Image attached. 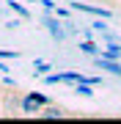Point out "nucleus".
Segmentation results:
<instances>
[{
  "label": "nucleus",
  "instance_id": "f257e3e1",
  "mask_svg": "<svg viewBox=\"0 0 121 124\" xmlns=\"http://www.w3.org/2000/svg\"><path fill=\"white\" fill-rule=\"evenodd\" d=\"M17 110H22V99H19V88L14 85V88H8V91L0 94V113L14 116Z\"/></svg>",
  "mask_w": 121,
  "mask_h": 124
},
{
  "label": "nucleus",
  "instance_id": "f03ea898",
  "mask_svg": "<svg viewBox=\"0 0 121 124\" xmlns=\"http://www.w3.org/2000/svg\"><path fill=\"white\" fill-rule=\"evenodd\" d=\"M47 105V97L44 94H36V91H30V94H25L22 97V113H30V116H36L41 108Z\"/></svg>",
  "mask_w": 121,
  "mask_h": 124
},
{
  "label": "nucleus",
  "instance_id": "7ed1b4c3",
  "mask_svg": "<svg viewBox=\"0 0 121 124\" xmlns=\"http://www.w3.org/2000/svg\"><path fill=\"white\" fill-rule=\"evenodd\" d=\"M74 11H85V14H94V17H102V19H110V11L107 8H99V6H85V3H72Z\"/></svg>",
  "mask_w": 121,
  "mask_h": 124
},
{
  "label": "nucleus",
  "instance_id": "20e7f679",
  "mask_svg": "<svg viewBox=\"0 0 121 124\" xmlns=\"http://www.w3.org/2000/svg\"><path fill=\"white\" fill-rule=\"evenodd\" d=\"M96 66H99V69H107V72H113L116 77H121V63H118V61H113V58L99 55V58H96Z\"/></svg>",
  "mask_w": 121,
  "mask_h": 124
},
{
  "label": "nucleus",
  "instance_id": "39448f33",
  "mask_svg": "<svg viewBox=\"0 0 121 124\" xmlns=\"http://www.w3.org/2000/svg\"><path fill=\"white\" fill-rule=\"evenodd\" d=\"M39 116H41V119H63V116H66V110H63V108H58V105H50V102H47V105L39 110Z\"/></svg>",
  "mask_w": 121,
  "mask_h": 124
},
{
  "label": "nucleus",
  "instance_id": "423d86ee",
  "mask_svg": "<svg viewBox=\"0 0 121 124\" xmlns=\"http://www.w3.org/2000/svg\"><path fill=\"white\" fill-rule=\"evenodd\" d=\"M47 31H50V36H52L55 41H63V36H66L63 28L58 25V19H52V17H47Z\"/></svg>",
  "mask_w": 121,
  "mask_h": 124
},
{
  "label": "nucleus",
  "instance_id": "0eeeda50",
  "mask_svg": "<svg viewBox=\"0 0 121 124\" xmlns=\"http://www.w3.org/2000/svg\"><path fill=\"white\" fill-rule=\"evenodd\" d=\"M102 55L105 58H113V61H118V55H121V44H107L102 50Z\"/></svg>",
  "mask_w": 121,
  "mask_h": 124
},
{
  "label": "nucleus",
  "instance_id": "6e6552de",
  "mask_svg": "<svg viewBox=\"0 0 121 124\" xmlns=\"http://www.w3.org/2000/svg\"><path fill=\"white\" fill-rule=\"evenodd\" d=\"M77 94H83V97H94V88H91V83H85V80H77Z\"/></svg>",
  "mask_w": 121,
  "mask_h": 124
},
{
  "label": "nucleus",
  "instance_id": "1a4fd4ad",
  "mask_svg": "<svg viewBox=\"0 0 121 124\" xmlns=\"http://www.w3.org/2000/svg\"><path fill=\"white\" fill-rule=\"evenodd\" d=\"M8 6H11V8H14V11H17V14H19V17H22V19H30V11H28V8H25V6H22V3H17V0H11V3H8Z\"/></svg>",
  "mask_w": 121,
  "mask_h": 124
},
{
  "label": "nucleus",
  "instance_id": "9d476101",
  "mask_svg": "<svg viewBox=\"0 0 121 124\" xmlns=\"http://www.w3.org/2000/svg\"><path fill=\"white\" fill-rule=\"evenodd\" d=\"M80 50H83L85 55H96V53H99V47L94 44V41H83V44H80Z\"/></svg>",
  "mask_w": 121,
  "mask_h": 124
},
{
  "label": "nucleus",
  "instance_id": "9b49d317",
  "mask_svg": "<svg viewBox=\"0 0 121 124\" xmlns=\"http://www.w3.org/2000/svg\"><path fill=\"white\" fill-rule=\"evenodd\" d=\"M0 58H19V53H14V50H0Z\"/></svg>",
  "mask_w": 121,
  "mask_h": 124
},
{
  "label": "nucleus",
  "instance_id": "f8f14e48",
  "mask_svg": "<svg viewBox=\"0 0 121 124\" xmlns=\"http://www.w3.org/2000/svg\"><path fill=\"white\" fill-rule=\"evenodd\" d=\"M94 31H99V33H102V31H107V25H105L102 19H99V22H94Z\"/></svg>",
  "mask_w": 121,
  "mask_h": 124
},
{
  "label": "nucleus",
  "instance_id": "ddd939ff",
  "mask_svg": "<svg viewBox=\"0 0 121 124\" xmlns=\"http://www.w3.org/2000/svg\"><path fill=\"white\" fill-rule=\"evenodd\" d=\"M105 3H118V0H105Z\"/></svg>",
  "mask_w": 121,
  "mask_h": 124
},
{
  "label": "nucleus",
  "instance_id": "4468645a",
  "mask_svg": "<svg viewBox=\"0 0 121 124\" xmlns=\"http://www.w3.org/2000/svg\"><path fill=\"white\" fill-rule=\"evenodd\" d=\"M0 94H3V91H0Z\"/></svg>",
  "mask_w": 121,
  "mask_h": 124
}]
</instances>
